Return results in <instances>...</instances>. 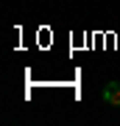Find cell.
I'll use <instances>...</instances> for the list:
<instances>
[{
    "label": "cell",
    "instance_id": "cell-1",
    "mask_svg": "<svg viewBox=\"0 0 120 126\" xmlns=\"http://www.w3.org/2000/svg\"><path fill=\"white\" fill-rule=\"evenodd\" d=\"M103 101L112 107H120V81H109L103 87Z\"/></svg>",
    "mask_w": 120,
    "mask_h": 126
}]
</instances>
